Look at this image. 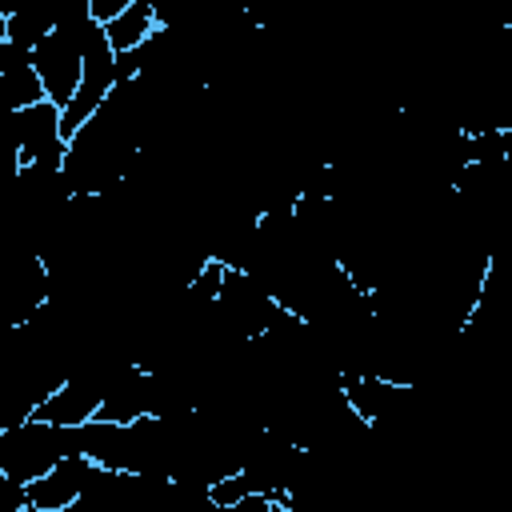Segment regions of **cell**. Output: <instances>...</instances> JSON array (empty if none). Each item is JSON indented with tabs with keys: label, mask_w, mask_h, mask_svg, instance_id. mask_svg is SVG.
Instances as JSON below:
<instances>
[{
	"label": "cell",
	"mask_w": 512,
	"mask_h": 512,
	"mask_svg": "<svg viewBox=\"0 0 512 512\" xmlns=\"http://www.w3.org/2000/svg\"><path fill=\"white\" fill-rule=\"evenodd\" d=\"M60 456H68V428L60 424L28 416L12 428H0V472L16 484L44 476Z\"/></svg>",
	"instance_id": "1"
},
{
	"label": "cell",
	"mask_w": 512,
	"mask_h": 512,
	"mask_svg": "<svg viewBox=\"0 0 512 512\" xmlns=\"http://www.w3.org/2000/svg\"><path fill=\"white\" fill-rule=\"evenodd\" d=\"M88 28V24H84ZM84 28L80 32H60L52 28L36 48H32V68L44 84V100L52 104H68L76 84H80V40H84Z\"/></svg>",
	"instance_id": "2"
},
{
	"label": "cell",
	"mask_w": 512,
	"mask_h": 512,
	"mask_svg": "<svg viewBox=\"0 0 512 512\" xmlns=\"http://www.w3.org/2000/svg\"><path fill=\"white\" fill-rule=\"evenodd\" d=\"M8 128L20 144V164H56L64 160V136H60V104L36 100L28 108H16L8 116Z\"/></svg>",
	"instance_id": "3"
},
{
	"label": "cell",
	"mask_w": 512,
	"mask_h": 512,
	"mask_svg": "<svg viewBox=\"0 0 512 512\" xmlns=\"http://www.w3.org/2000/svg\"><path fill=\"white\" fill-rule=\"evenodd\" d=\"M88 464L92 460L80 456V452L60 456L44 476H36V480L24 484V508L28 512H64V508H72L76 496H80V488H84Z\"/></svg>",
	"instance_id": "4"
},
{
	"label": "cell",
	"mask_w": 512,
	"mask_h": 512,
	"mask_svg": "<svg viewBox=\"0 0 512 512\" xmlns=\"http://www.w3.org/2000/svg\"><path fill=\"white\" fill-rule=\"evenodd\" d=\"M144 412H148V368L132 360L128 368H120V372L104 384V396H100L92 420L128 424V420H136V416H144Z\"/></svg>",
	"instance_id": "5"
},
{
	"label": "cell",
	"mask_w": 512,
	"mask_h": 512,
	"mask_svg": "<svg viewBox=\"0 0 512 512\" xmlns=\"http://www.w3.org/2000/svg\"><path fill=\"white\" fill-rule=\"evenodd\" d=\"M96 404H100V384L68 376L60 388H52V392L32 408V416H36V420H48V424H60V428H72V424L92 420V416H96Z\"/></svg>",
	"instance_id": "6"
},
{
	"label": "cell",
	"mask_w": 512,
	"mask_h": 512,
	"mask_svg": "<svg viewBox=\"0 0 512 512\" xmlns=\"http://www.w3.org/2000/svg\"><path fill=\"white\" fill-rule=\"evenodd\" d=\"M152 28H156V16H152V8L140 4V0H132V4H128L124 12H116L112 20H104V36H108V44H112L116 52L140 48Z\"/></svg>",
	"instance_id": "7"
},
{
	"label": "cell",
	"mask_w": 512,
	"mask_h": 512,
	"mask_svg": "<svg viewBox=\"0 0 512 512\" xmlns=\"http://www.w3.org/2000/svg\"><path fill=\"white\" fill-rule=\"evenodd\" d=\"M44 100V84L36 76V68H12V72H0V108L16 112V108H28Z\"/></svg>",
	"instance_id": "8"
},
{
	"label": "cell",
	"mask_w": 512,
	"mask_h": 512,
	"mask_svg": "<svg viewBox=\"0 0 512 512\" xmlns=\"http://www.w3.org/2000/svg\"><path fill=\"white\" fill-rule=\"evenodd\" d=\"M12 116V112H8ZM20 172V144H16V136H12V128L4 124L0 128V180H12Z\"/></svg>",
	"instance_id": "9"
},
{
	"label": "cell",
	"mask_w": 512,
	"mask_h": 512,
	"mask_svg": "<svg viewBox=\"0 0 512 512\" xmlns=\"http://www.w3.org/2000/svg\"><path fill=\"white\" fill-rule=\"evenodd\" d=\"M32 64V48L0 36V72H12V68H28Z\"/></svg>",
	"instance_id": "10"
},
{
	"label": "cell",
	"mask_w": 512,
	"mask_h": 512,
	"mask_svg": "<svg viewBox=\"0 0 512 512\" xmlns=\"http://www.w3.org/2000/svg\"><path fill=\"white\" fill-rule=\"evenodd\" d=\"M128 4H132V0H88V12H92L100 24H104V20H112L116 12H124Z\"/></svg>",
	"instance_id": "11"
},
{
	"label": "cell",
	"mask_w": 512,
	"mask_h": 512,
	"mask_svg": "<svg viewBox=\"0 0 512 512\" xmlns=\"http://www.w3.org/2000/svg\"><path fill=\"white\" fill-rule=\"evenodd\" d=\"M4 124H8V108H0V128H4Z\"/></svg>",
	"instance_id": "12"
},
{
	"label": "cell",
	"mask_w": 512,
	"mask_h": 512,
	"mask_svg": "<svg viewBox=\"0 0 512 512\" xmlns=\"http://www.w3.org/2000/svg\"><path fill=\"white\" fill-rule=\"evenodd\" d=\"M0 36H4V12H0Z\"/></svg>",
	"instance_id": "13"
}]
</instances>
